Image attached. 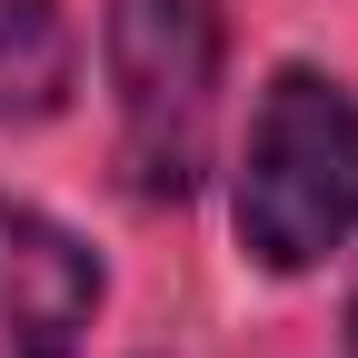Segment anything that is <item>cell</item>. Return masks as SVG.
<instances>
[{
	"label": "cell",
	"instance_id": "cell-1",
	"mask_svg": "<svg viewBox=\"0 0 358 358\" xmlns=\"http://www.w3.org/2000/svg\"><path fill=\"white\" fill-rule=\"evenodd\" d=\"M358 219V90L329 70H279L239 150V249L259 268H319Z\"/></svg>",
	"mask_w": 358,
	"mask_h": 358
},
{
	"label": "cell",
	"instance_id": "cell-2",
	"mask_svg": "<svg viewBox=\"0 0 358 358\" xmlns=\"http://www.w3.org/2000/svg\"><path fill=\"white\" fill-rule=\"evenodd\" d=\"M100 60L120 100V179L140 199H189L219 120V10L209 0H110Z\"/></svg>",
	"mask_w": 358,
	"mask_h": 358
},
{
	"label": "cell",
	"instance_id": "cell-3",
	"mask_svg": "<svg viewBox=\"0 0 358 358\" xmlns=\"http://www.w3.org/2000/svg\"><path fill=\"white\" fill-rule=\"evenodd\" d=\"M100 308V259L60 219L0 199V358H80Z\"/></svg>",
	"mask_w": 358,
	"mask_h": 358
},
{
	"label": "cell",
	"instance_id": "cell-4",
	"mask_svg": "<svg viewBox=\"0 0 358 358\" xmlns=\"http://www.w3.org/2000/svg\"><path fill=\"white\" fill-rule=\"evenodd\" d=\"M70 70H80V40L60 0H0V120L30 129L70 100Z\"/></svg>",
	"mask_w": 358,
	"mask_h": 358
},
{
	"label": "cell",
	"instance_id": "cell-5",
	"mask_svg": "<svg viewBox=\"0 0 358 358\" xmlns=\"http://www.w3.org/2000/svg\"><path fill=\"white\" fill-rule=\"evenodd\" d=\"M348 358H358V299H348Z\"/></svg>",
	"mask_w": 358,
	"mask_h": 358
}]
</instances>
